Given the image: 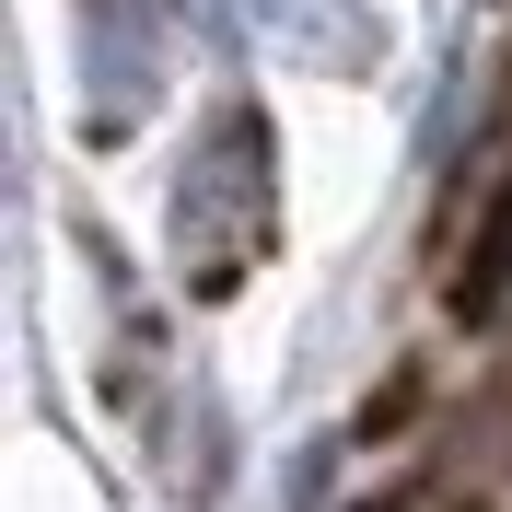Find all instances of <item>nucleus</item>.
<instances>
[{
  "mask_svg": "<svg viewBox=\"0 0 512 512\" xmlns=\"http://www.w3.org/2000/svg\"><path fill=\"white\" fill-rule=\"evenodd\" d=\"M501 291H512V175L489 187V222H478V245H466V268H454V315L466 326L501 315Z\"/></svg>",
  "mask_w": 512,
  "mask_h": 512,
  "instance_id": "1",
  "label": "nucleus"
}]
</instances>
